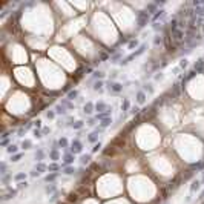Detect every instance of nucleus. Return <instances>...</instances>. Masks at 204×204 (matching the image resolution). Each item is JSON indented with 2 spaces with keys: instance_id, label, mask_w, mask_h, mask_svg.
I'll return each instance as SVG.
<instances>
[]
</instances>
